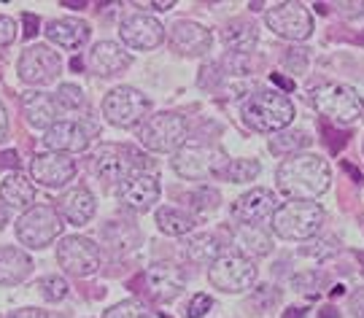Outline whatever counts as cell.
I'll return each instance as SVG.
<instances>
[{
  "label": "cell",
  "instance_id": "2e32d148",
  "mask_svg": "<svg viewBox=\"0 0 364 318\" xmlns=\"http://www.w3.org/2000/svg\"><path fill=\"white\" fill-rule=\"evenodd\" d=\"M146 292L151 294L156 302H170L183 292L186 286V275L181 267L170 265V262H156L144 273Z\"/></svg>",
  "mask_w": 364,
  "mask_h": 318
},
{
  "label": "cell",
  "instance_id": "3957f363",
  "mask_svg": "<svg viewBox=\"0 0 364 318\" xmlns=\"http://www.w3.org/2000/svg\"><path fill=\"white\" fill-rule=\"evenodd\" d=\"M324 208L318 202H284L278 211L273 213L270 224H273L275 235L284 240H311L318 235V229L324 226Z\"/></svg>",
  "mask_w": 364,
  "mask_h": 318
},
{
  "label": "cell",
  "instance_id": "b9f144b4",
  "mask_svg": "<svg viewBox=\"0 0 364 318\" xmlns=\"http://www.w3.org/2000/svg\"><path fill=\"white\" fill-rule=\"evenodd\" d=\"M348 310H351L356 318H364V286L351 294V300H348Z\"/></svg>",
  "mask_w": 364,
  "mask_h": 318
},
{
  "label": "cell",
  "instance_id": "7a4b0ae2",
  "mask_svg": "<svg viewBox=\"0 0 364 318\" xmlns=\"http://www.w3.org/2000/svg\"><path fill=\"white\" fill-rule=\"evenodd\" d=\"M294 119V106L278 89H259L243 103V121L257 133H281Z\"/></svg>",
  "mask_w": 364,
  "mask_h": 318
},
{
  "label": "cell",
  "instance_id": "4316f807",
  "mask_svg": "<svg viewBox=\"0 0 364 318\" xmlns=\"http://www.w3.org/2000/svg\"><path fill=\"white\" fill-rule=\"evenodd\" d=\"M0 199H3L9 208H27V205L36 199L33 181H30L27 175H22V172L6 175V181L0 184Z\"/></svg>",
  "mask_w": 364,
  "mask_h": 318
},
{
  "label": "cell",
  "instance_id": "cb8c5ba5",
  "mask_svg": "<svg viewBox=\"0 0 364 318\" xmlns=\"http://www.w3.org/2000/svg\"><path fill=\"white\" fill-rule=\"evenodd\" d=\"M232 243L235 248L240 251V256L246 259H257V256H267L273 251V238L262 229V226H251V224H237V229L232 232Z\"/></svg>",
  "mask_w": 364,
  "mask_h": 318
},
{
  "label": "cell",
  "instance_id": "60d3db41",
  "mask_svg": "<svg viewBox=\"0 0 364 318\" xmlns=\"http://www.w3.org/2000/svg\"><path fill=\"white\" fill-rule=\"evenodd\" d=\"M287 67L291 73H302V70L308 67V52H305V49H289Z\"/></svg>",
  "mask_w": 364,
  "mask_h": 318
},
{
  "label": "cell",
  "instance_id": "277c9868",
  "mask_svg": "<svg viewBox=\"0 0 364 318\" xmlns=\"http://www.w3.org/2000/svg\"><path fill=\"white\" fill-rule=\"evenodd\" d=\"M189 135V124L178 114H154L149 119L141 121L138 127V138L149 151L154 154H168V151H178L186 143Z\"/></svg>",
  "mask_w": 364,
  "mask_h": 318
},
{
  "label": "cell",
  "instance_id": "6da1fadb",
  "mask_svg": "<svg viewBox=\"0 0 364 318\" xmlns=\"http://www.w3.org/2000/svg\"><path fill=\"white\" fill-rule=\"evenodd\" d=\"M329 165L326 159L316 157V154H294V157L284 159L278 165L275 181L278 189L291 199L299 202H313L329 189Z\"/></svg>",
  "mask_w": 364,
  "mask_h": 318
},
{
  "label": "cell",
  "instance_id": "ba28073f",
  "mask_svg": "<svg viewBox=\"0 0 364 318\" xmlns=\"http://www.w3.org/2000/svg\"><path fill=\"white\" fill-rule=\"evenodd\" d=\"M149 111H151L149 97L135 87H117L103 100V116L114 127H135L146 119Z\"/></svg>",
  "mask_w": 364,
  "mask_h": 318
},
{
  "label": "cell",
  "instance_id": "bcb514c9",
  "mask_svg": "<svg viewBox=\"0 0 364 318\" xmlns=\"http://www.w3.org/2000/svg\"><path fill=\"white\" fill-rule=\"evenodd\" d=\"M6 133H9V116H6V108H3V103H0V141L6 138Z\"/></svg>",
  "mask_w": 364,
  "mask_h": 318
},
{
  "label": "cell",
  "instance_id": "d590c367",
  "mask_svg": "<svg viewBox=\"0 0 364 318\" xmlns=\"http://www.w3.org/2000/svg\"><path fill=\"white\" fill-rule=\"evenodd\" d=\"M38 289L49 302H60V300H65L68 283L63 278H57V275H49V278H41Z\"/></svg>",
  "mask_w": 364,
  "mask_h": 318
},
{
  "label": "cell",
  "instance_id": "7c38bea8",
  "mask_svg": "<svg viewBox=\"0 0 364 318\" xmlns=\"http://www.w3.org/2000/svg\"><path fill=\"white\" fill-rule=\"evenodd\" d=\"M267 27L273 30L278 38L287 40H305L313 33V16L302 3H275L264 16Z\"/></svg>",
  "mask_w": 364,
  "mask_h": 318
},
{
  "label": "cell",
  "instance_id": "f907efd6",
  "mask_svg": "<svg viewBox=\"0 0 364 318\" xmlns=\"http://www.w3.org/2000/svg\"><path fill=\"white\" fill-rule=\"evenodd\" d=\"M63 6H65V9H84L87 3H63Z\"/></svg>",
  "mask_w": 364,
  "mask_h": 318
},
{
  "label": "cell",
  "instance_id": "836d02e7",
  "mask_svg": "<svg viewBox=\"0 0 364 318\" xmlns=\"http://www.w3.org/2000/svg\"><path fill=\"white\" fill-rule=\"evenodd\" d=\"M105 318H151V313L138 300H124V302L114 305L111 310H105Z\"/></svg>",
  "mask_w": 364,
  "mask_h": 318
},
{
  "label": "cell",
  "instance_id": "f35d334b",
  "mask_svg": "<svg viewBox=\"0 0 364 318\" xmlns=\"http://www.w3.org/2000/svg\"><path fill=\"white\" fill-rule=\"evenodd\" d=\"M14 38H16V25H14V19L0 13V52H6L14 43Z\"/></svg>",
  "mask_w": 364,
  "mask_h": 318
},
{
  "label": "cell",
  "instance_id": "ab89813d",
  "mask_svg": "<svg viewBox=\"0 0 364 318\" xmlns=\"http://www.w3.org/2000/svg\"><path fill=\"white\" fill-rule=\"evenodd\" d=\"M335 251H338V243H335L332 238L316 240V243H311V246L305 248V253H311V256H318V259H326V256H332Z\"/></svg>",
  "mask_w": 364,
  "mask_h": 318
},
{
  "label": "cell",
  "instance_id": "e0dca14e",
  "mask_svg": "<svg viewBox=\"0 0 364 318\" xmlns=\"http://www.w3.org/2000/svg\"><path fill=\"white\" fill-rule=\"evenodd\" d=\"M119 35H122V40L130 49L149 52V49H156L165 40V27H162V22H156L154 16H149V13H135V16H127L122 22Z\"/></svg>",
  "mask_w": 364,
  "mask_h": 318
},
{
  "label": "cell",
  "instance_id": "603a6c76",
  "mask_svg": "<svg viewBox=\"0 0 364 318\" xmlns=\"http://www.w3.org/2000/svg\"><path fill=\"white\" fill-rule=\"evenodd\" d=\"M33 273V259L27 251L6 246L0 248V286H19L22 280L30 278Z\"/></svg>",
  "mask_w": 364,
  "mask_h": 318
},
{
  "label": "cell",
  "instance_id": "7402d4cb",
  "mask_svg": "<svg viewBox=\"0 0 364 318\" xmlns=\"http://www.w3.org/2000/svg\"><path fill=\"white\" fill-rule=\"evenodd\" d=\"M57 208H60V216L65 221L84 226L95 216V197H92L90 189L76 186V189H70V192H65L63 197L57 199Z\"/></svg>",
  "mask_w": 364,
  "mask_h": 318
},
{
  "label": "cell",
  "instance_id": "5b68a950",
  "mask_svg": "<svg viewBox=\"0 0 364 318\" xmlns=\"http://www.w3.org/2000/svg\"><path fill=\"white\" fill-rule=\"evenodd\" d=\"M173 170L186 181H205L210 175H221L227 170V154L219 146L183 143L173 157Z\"/></svg>",
  "mask_w": 364,
  "mask_h": 318
},
{
  "label": "cell",
  "instance_id": "9a60e30c",
  "mask_svg": "<svg viewBox=\"0 0 364 318\" xmlns=\"http://www.w3.org/2000/svg\"><path fill=\"white\" fill-rule=\"evenodd\" d=\"M117 194L130 211L144 213L159 199V181H156L154 172L135 170V172H130L124 181H119Z\"/></svg>",
  "mask_w": 364,
  "mask_h": 318
},
{
  "label": "cell",
  "instance_id": "ffe728a7",
  "mask_svg": "<svg viewBox=\"0 0 364 318\" xmlns=\"http://www.w3.org/2000/svg\"><path fill=\"white\" fill-rule=\"evenodd\" d=\"M210 30H205L197 22H189V19H181L170 27V46L176 49L183 57H200L210 49Z\"/></svg>",
  "mask_w": 364,
  "mask_h": 318
},
{
  "label": "cell",
  "instance_id": "44dd1931",
  "mask_svg": "<svg viewBox=\"0 0 364 318\" xmlns=\"http://www.w3.org/2000/svg\"><path fill=\"white\" fill-rule=\"evenodd\" d=\"M87 65L95 76H117L122 70H127L132 65V57L130 52H124L119 43L114 40H100L92 46L90 57H87Z\"/></svg>",
  "mask_w": 364,
  "mask_h": 318
},
{
  "label": "cell",
  "instance_id": "1f68e13d",
  "mask_svg": "<svg viewBox=\"0 0 364 318\" xmlns=\"http://www.w3.org/2000/svg\"><path fill=\"white\" fill-rule=\"evenodd\" d=\"M311 143V138L305 133H278L270 141V151L273 154H289V157H294L299 148H305Z\"/></svg>",
  "mask_w": 364,
  "mask_h": 318
},
{
  "label": "cell",
  "instance_id": "f546056e",
  "mask_svg": "<svg viewBox=\"0 0 364 318\" xmlns=\"http://www.w3.org/2000/svg\"><path fill=\"white\" fill-rule=\"evenodd\" d=\"M156 224L170 238H181L195 229V216L178 211V208H159L156 211Z\"/></svg>",
  "mask_w": 364,
  "mask_h": 318
},
{
  "label": "cell",
  "instance_id": "d6986e66",
  "mask_svg": "<svg viewBox=\"0 0 364 318\" xmlns=\"http://www.w3.org/2000/svg\"><path fill=\"white\" fill-rule=\"evenodd\" d=\"M275 211H278V202H275V194L270 189H251L243 197L235 199L232 219L237 224L259 226V221L273 219Z\"/></svg>",
  "mask_w": 364,
  "mask_h": 318
},
{
  "label": "cell",
  "instance_id": "4fadbf2b",
  "mask_svg": "<svg viewBox=\"0 0 364 318\" xmlns=\"http://www.w3.org/2000/svg\"><path fill=\"white\" fill-rule=\"evenodd\" d=\"M57 262L65 273L84 278V275H92L100 267V248L90 238L73 235V238H65L57 246Z\"/></svg>",
  "mask_w": 364,
  "mask_h": 318
},
{
  "label": "cell",
  "instance_id": "7bdbcfd3",
  "mask_svg": "<svg viewBox=\"0 0 364 318\" xmlns=\"http://www.w3.org/2000/svg\"><path fill=\"white\" fill-rule=\"evenodd\" d=\"M9 318H49L46 310H38V307H27V310H16Z\"/></svg>",
  "mask_w": 364,
  "mask_h": 318
},
{
  "label": "cell",
  "instance_id": "681fc988",
  "mask_svg": "<svg viewBox=\"0 0 364 318\" xmlns=\"http://www.w3.org/2000/svg\"><path fill=\"white\" fill-rule=\"evenodd\" d=\"M287 318H305V310H302V307H291L287 313Z\"/></svg>",
  "mask_w": 364,
  "mask_h": 318
},
{
  "label": "cell",
  "instance_id": "5bb4252c",
  "mask_svg": "<svg viewBox=\"0 0 364 318\" xmlns=\"http://www.w3.org/2000/svg\"><path fill=\"white\" fill-rule=\"evenodd\" d=\"M19 79L27 84H49L60 76V57L57 52H52L49 46L36 43V46H27L22 57H19Z\"/></svg>",
  "mask_w": 364,
  "mask_h": 318
},
{
  "label": "cell",
  "instance_id": "74e56055",
  "mask_svg": "<svg viewBox=\"0 0 364 318\" xmlns=\"http://www.w3.org/2000/svg\"><path fill=\"white\" fill-rule=\"evenodd\" d=\"M210 305H213V300H210L208 294H195L192 302H189V307H186V318L205 316V313L210 310Z\"/></svg>",
  "mask_w": 364,
  "mask_h": 318
},
{
  "label": "cell",
  "instance_id": "e575fe53",
  "mask_svg": "<svg viewBox=\"0 0 364 318\" xmlns=\"http://www.w3.org/2000/svg\"><path fill=\"white\" fill-rule=\"evenodd\" d=\"M54 103L68 108V111H73V108L84 106V92L78 89L76 84H63V87L57 89V100H54Z\"/></svg>",
  "mask_w": 364,
  "mask_h": 318
},
{
  "label": "cell",
  "instance_id": "8d00e7d4",
  "mask_svg": "<svg viewBox=\"0 0 364 318\" xmlns=\"http://www.w3.org/2000/svg\"><path fill=\"white\" fill-rule=\"evenodd\" d=\"M192 205H195V208H200V211H213V208H216V205H219V192H216V189H210V186H203V189H200V192H195V194H192Z\"/></svg>",
  "mask_w": 364,
  "mask_h": 318
},
{
  "label": "cell",
  "instance_id": "d6a6232c",
  "mask_svg": "<svg viewBox=\"0 0 364 318\" xmlns=\"http://www.w3.org/2000/svg\"><path fill=\"white\" fill-rule=\"evenodd\" d=\"M224 175L232 181V184H246V181H254L259 175V162L257 159H235L227 165Z\"/></svg>",
  "mask_w": 364,
  "mask_h": 318
},
{
  "label": "cell",
  "instance_id": "9c48e42d",
  "mask_svg": "<svg viewBox=\"0 0 364 318\" xmlns=\"http://www.w3.org/2000/svg\"><path fill=\"white\" fill-rule=\"evenodd\" d=\"M60 232H63V221L52 205H33L16 221V238L27 248H46L54 238H60Z\"/></svg>",
  "mask_w": 364,
  "mask_h": 318
},
{
  "label": "cell",
  "instance_id": "30bf717a",
  "mask_svg": "<svg viewBox=\"0 0 364 318\" xmlns=\"http://www.w3.org/2000/svg\"><path fill=\"white\" fill-rule=\"evenodd\" d=\"M208 280L227 294H240L254 286L257 280V267L251 259L240 256V253H221L219 259L210 265Z\"/></svg>",
  "mask_w": 364,
  "mask_h": 318
},
{
  "label": "cell",
  "instance_id": "83f0119b",
  "mask_svg": "<svg viewBox=\"0 0 364 318\" xmlns=\"http://www.w3.org/2000/svg\"><path fill=\"white\" fill-rule=\"evenodd\" d=\"M221 38L227 43V49H232V54H248L257 46V25H251L246 19H235L224 27Z\"/></svg>",
  "mask_w": 364,
  "mask_h": 318
},
{
  "label": "cell",
  "instance_id": "f6af8a7d",
  "mask_svg": "<svg viewBox=\"0 0 364 318\" xmlns=\"http://www.w3.org/2000/svg\"><path fill=\"white\" fill-rule=\"evenodd\" d=\"M3 165H9V168H16L19 165V157H16V151H6V154H0V168Z\"/></svg>",
  "mask_w": 364,
  "mask_h": 318
},
{
  "label": "cell",
  "instance_id": "7dc6e473",
  "mask_svg": "<svg viewBox=\"0 0 364 318\" xmlns=\"http://www.w3.org/2000/svg\"><path fill=\"white\" fill-rule=\"evenodd\" d=\"M149 9H156V11H170V9H173V0H168V3H149Z\"/></svg>",
  "mask_w": 364,
  "mask_h": 318
},
{
  "label": "cell",
  "instance_id": "8fae6325",
  "mask_svg": "<svg viewBox=\"0 0 364 318\" xmlns=\"http://www.w3.org/2000/svg\"><path fill=\"white\" fill-rule=\"evenodd\" d=\"M100 133L97 121L92 119H78V121H54L52 127L43 135V143L54 154H76L90 148L92 138Z\"/></svg>",
  "mask_w": 364,
  "mask_h": 318
},
{
  "label": "cell",
  "instance_id": "52a82bcc",
  "mask_svg": "<svg viewBox=\"0 0 364 318\" xmlns=\"http://www.w3.org/2000/svg\"><path fill=\"white\" fill-rule=\"evenodd\" d=\"M144 157L138 151H132L127 146H117V143H103L92 151L90 159V170L105 181V184H114V181H124L130 172L141 170Z\"/></svg>",
  "mask_w": 364,
  "mask_h": 318
},
{
  "label": "cell",
  "instance_id": "f1b7e54d",
  "mask_svg": "<svg viewBox=\"0 0 364 318\" xmlns=\"http://www.w3.org/2000/svg\"><path fill=\"white\" fill-rule=\"evenodd\" d=\"M183 253H186L189 262H197V265H213V262L221 256V243H219V238H213V235H195V238L186 240Z\"/></svg>",
  "mask_w": 364,
  "mask_h": 318
},
{
  "label": "cell",
  "instance_id": "484cf974",
  "mask_svg": "<svg viewBox=\"0 0 364 318\" xmlns=\"http://www.w3.org/2000/svg\"><path fill=\"white\" fill-rule=\"evenodd\" d=\"M25 116L33 127L49 130L57 119V103L46 92H27L25 94Z\"/></svg>",
  "mask_w": 364,
  "mask_h": 318
},
{
  "label": "cell",
  "instance_id": "ac0fdd59",
  "mask_svg": "<svg viewBox=\"0 0 364 318\" xmlns=\"http://www.w3.org/2000/svg\"><path fill=\"white\" fill-rule=\"evenodd\" d=\"M30 172H33V181L49 186V189H60V186H65L68 181L76 178V162L68 154L46 151V154H38L33 159Z\"/></svg>",
  "mask_w": 364,
  "mask_h": 318
},
{
  "label": "cell",
  "instance_id": "4dcf8cb0",
  "mask_svg": "<svg viewBox=\"0 0 364 318\" xmlns=\"http://www.w3.org/2000/svg\"><path fill=\"white\" fill-rule=\"evenodd\" d=\"M105 240L111 243V248H117V251H127L135 246V240H138V229H132V226L122 224V221H111V224L103 229Z\"/></svg>",
  "mask_w": 364,
  "mask_h": 318
},
{
  "label": "cell",
  "instance_id": "c3c4849f",
  "mask_svg": "<svg viewBox=\"0 0 364 318\" xmlns=\"http://www.w3.org/2000/svg\"><path fill=\"white\" fill-rule=\"evenodd\" d=\"M273 84H278V87H284V89H291V81L281 79V76H278V73H273Z\"/></svg>",
  "mask_w": 364,
  "mask_h": 318
},
{
  "label": "cell",
  "instance_id": "8992f818",
  "mask_svg": "<svg viewBox=\"0 0 364 318\" xmlns=\"http://www.w3.org/2000/svg\"><path fill=\"white\" fill-rule=\"evenodd\" d=\"M313 108L332 121L348 124L362 116V94L348 84H321L313 89Z\"/></svg>",
  "mask_w": 364,
  "mask_h": 318
},
{
  "label": "cell",
  "instance_id": "ee69618b",
  "mask_svg": "<svg viewBox=\"0 0 364 318\" xmlns=\"http://www.w3.org/2000/svg\"><path fill=\"white\" fill-rule=\"evenodd\" d=\"M36 33H38V16L36 13H25V35L33 38Z\"/></svg>",
  "mask_w": 364,
  "mask_h": 318
},
{
  "label": "cell",
  "instance_id": "d4e9b609",
  "mask_svg": "<svg viewBox=\"0 0 364 318\" xmlns=\"http://www.w3.org/2000/svg\"><path fill=\"white\" fill-rule=\"evenodd\" d=\"M46 35L52 43L63 46V49H78L90 38V25L81 19H54L46 27Z\"/></svg>",
  "mask_w": 364,
  "mask_h": 318
}]
</instances>
